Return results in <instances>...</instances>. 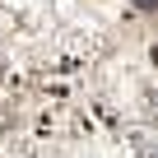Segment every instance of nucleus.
<instances>
[{
	"label": "nucleus",
	"instance_id": "obj_1",
	"mask_svg": "<svg viewBox=\"0 0 158 158\" xmlns=\"http://www.w3.org/2000/svg\"><path fill=\"white\" fill-rule=\"evenodd\" d=\"M135 10H144V14H149V10H153V0H135Z\"/></svg>",
	"mask_w": 158,
	"mask_h": 158
}]
</instances>
